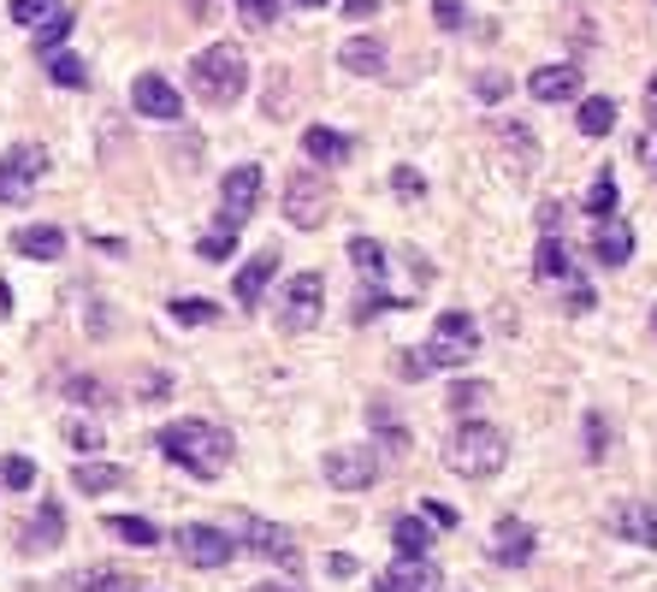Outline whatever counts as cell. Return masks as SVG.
<instances>
[{"mask_svg": "<svg viewBox=\"0 0 657 592\" xmlns=\"http://www.w3.org/2000/svg\"><path fill=\"white\" fill-rule=\"evenodd\" d=\"M154 445H161L166 462H178L184 474H196V480H219L226 462H232V450H237L232 432L219 421H166L154 432Z\"/></svg>", "mask_w": 657, "mask_h": 592, "instance_id": "cell-1", "label": "cell"}, {"mask_svg": "<svg viewBox=\"0 0 657 592\" xmlns=\"http://www.w3.org/2000/svg\"><path fill=\"white\" fill-rule=\"evenodd\" d=\"M189 90L207 108H237L249 90V60L237 42H207L196 60H189Z\"/></svg>", "mask_w": 657, "mask_h": 592, "instance_id": "cell-2", "label": "cell"}, {"mask_svg": "<svg viewBox=\"0 0 657 592\" xmlns=\"http://www.w3.org/2000/svg\"><path fill=\"white\" fill-rule=\"evenodd\" d=\"M504 462H510V439L492 421H462L444 445V468H456L462 480H492Z\"/></svg>", "mask_w": 657, "mask_h": 592, "instance_id": "cell-3", "label": "cell"}, {"mask_svg": "<svg viewBox=\"0 0 657 592\" xmlns=\"http://www.w3.org/2000/svg\"><path fill=\"white\" fill-rule=\"evenodd\" d=\"M480 356V320L469 308H444L432 320V338H427V361L432 368H462V361Z\"/></svg>", "mask_w": 657, "mask_h": 592, "instance_id": "cell-4", "label": "cell"}, {"mask_svg": "<svg viewBox=\"0 0 657 592\" xmlns=\"http://www.w3.org/2000/svg\"><path fill=\"white\" fill-rule=\"evenodd\" d=\"M261 166L255 161H237L226 178H219V232H244V225L255 220V207H261Z\"/></svg>", "mask_w": 657, "mask_h": 592, "instance_id": "cell-5", "label": "cell"}, {"mask_svg": "<svg viewBox=\"0 0 657 592\" xmlns=\"http://www.w3.org/2000/svg\"><path fill=\"white\" fill-rule=\"evenodd\" d=\"M285 220L297 225V232H320V225L332 220V184H326L320 172H297V178L285 184Z\"/></svg>", "mask_w": 657, "mask_h": 592, "instance_id": "cell-6", "label": "cell"}, {"mask_svg": "<svg viewBox=\"0 0 657 592\" xmlns=\"http://www.w3.org/2000/svg\"><path fill=\"white\" fill-rule=\"evenodd\" d=\"M172 545H178L189 569H232V557H237V539L226 528H207V521H184L172 533Z\"/></svg>", "mask_w": 657, "mask_h": 592, "instance_id": "cell-7", "label": "cell"}, {"mask_svg": "<svg viewBox=\"0 0 657 592\" xmlns=\"http://www.w3.org/2000/svg\"><path fill=\"white\" fill-rule=\"evenodd\" d=\"M42 172H48V154H42L37 143L7 149V154H0V202H7V207H24L30 196H37Z\"/></svg>", "mask_w": 657, "mask_h": 592, "instance_id": "cell-8", "label": "cell"}, {"mask_svg": "<svg viewBox=\"0 0 657 592\" xmlns=\"http://www.w3.org/2000/svg\"><path fill=\"white\" fill-rule=\"evenodd\" d=\"M320 474L332 492H368L379 480V457H373V445H338V450H326Z\"/></svg>", "mask_w": 657, "mask_h": 592, "instance_id": "cell-9", "label": "cell"}, {"mask_svg": "<svg viewBox=\"0 0 657 592\" xmlns=\"http://www.w3.org/2000/svg\"><path fill=\"white\" fill-rule=\"evenodd\" d=\"M320 308H326V278L320 273H297L279 296V326L285 333H308L320 326Z\"/></svg>", "mask_w": 657, "mask_h": 592, "instance_id": "cell-10", "label": "cell"}, {"mask_svg": "<svg viewBox=\"0 0 657 592\" xmlns=\"http://www.w3.org/2000/svg\"><path fill=\"white\" fill-rule=\"evenodd\" d=\"M604 528H610L622 545H646V551H657V503H651V498H622V503H610Z\"/></svg>", "mask_w": 657, "mask_h": 592, "instance_id": "cell-11", "label": "cell"}, {"mask_svg": "<svg viewBox=\"0 0 657 592\" xmlns=\"http://www.w3.org/2000/svg\"><path fill=\"white\" fill-rule=\"evenodd\" d=\"M131 108L143 119H154V125H178V119H184V101H178V90H172L161 72H143L131 83Z\"/></svg>", "mask_w": 657, "mask_h": 592, "instance_id": "cell-12", "label": "cell"}, {"mask_svg": "<svg viewBox=\"0 0 657 592\" xmlns=\"http://www.w3.org/2000/svg\"><path fill=\"white\" fill-rule=\"evenodd\" d=\"M244 539H249L255 557H267V563H279V569H297L302 563L297 539H290L285 528H273V521H261V516H244Z\"/></svg>", "mask_w": 657, "mask_h": 592, "instance_id": "cell-13", "label": "cell"}, {"mask_svg": "<svg viewBox=\"0 0 657 592\" xmlns=\"http://www.w3.org/2000/svg\"><path fill=\"white\" fill-rule=\"evenodd\" d=\"M439 569L427 563V557H397L391 569L373 574V592H439Z\"/></svg>", "mask_w": 657, "mask_h": 592, "instance_id": "cell-14", "label": "cell"}, {"mask_svg": "<svg viewBox=\"0 0 657 592\" xmlns=\"http://www.w3.org/2000/svg\"><path fill=\"white\" fill-rule=\"evenodd\" d=\"M533 545H540V533H533L527 521H515V516H504L492 528V563H504V569H527Z\"/></svg>", "mask_w": 657, "mask_h": 592, "instance_id": "cell-15", "label": "cell"}, {"mask_svg": "<svg viewBox=\"0 0 657 592\" xmlns=\"http://www.w3.org/2000/svg\"><path fill=\"white\" fill-rule=\"evenodd\" d=\"M279 249H261L255 261H244L237 267V278H232V296H237V308H261V296H267V285H273V273H279Z\"/></svg>", "mask_w": 657, "mask_h": 592, "instance_id": "cell-16", "label": "cell"}, {"mask_svg": "<svg viewBox=\"0 0 657 592\" xmlns=\"http://www.w3.org/2000/svg\"><path fill=\"white\" fill-rule=\"evenodd\" d=\"M54 545H65V503L60 498H42L37 503V521H30V528L19 533V551H54Z\"/></svg>", "mask_w": 657, "mask_h": 592, "instance_id": "cell-17", "label": "cell"}, {"mask_svg": "<svg viewBox=\"0 0 657 592\" xmlns=\"http://www.w3.org/2000/svg\"><path fill=\"white\" fill-rule=\"evenodd\" d=\"M593 255L604 261V267H628V261H634V225L622 214H604L593 225Z\"/></svg>", "mask_w": 657, "mask_h": 592, "instance_id": "cell-18", "label": "cell"}, {"mask_svg": "<svg viewBox=\"0 0 657 592\" xmlns=\"http://www.w3.org/2000/svg\"><path fill=\"white\" fill-rule=\"evenodd\" d=\"M581 72H575V65H540V72H533L527 78V95L533 101H545V108H557V101H575L581 95Z\"/></svg>", "mask_w": 657, "mask_h": 592, "instance_id": "cell-19", "label": "cell"}, {"mask_svg": "<svg viewBox=\"0 0 657 592\" xmlns=\"http://www.w3.org/2000/svg\"><path fill=\"white\" fill-rule=\"evenodd\" d=\"M302 154L315 166H343L356 154V136H343V131H332V125H308L302 131Z\"/></svg>", "mask_w": 657, "mask_h": 592, "instance_id": "cell-20", "label": "cell"}, {"mask_svg": "<svg viewBox=\"0 0 657 592\" xmlns=\"http://www.w3.org/2000/svg\"><path fill=\"white\" fill-rule=\"evenodd\" d=\"M533 278L540 285H575V261H568L557 232H540V255H533Z\"/></svg>", "mask_w": 657, "mask_h": 592, "instance_id": "cell-21", "label": "cell"}, {"mask_svg": "<svg viewBox=\"0 0 657 592\" xmlns=\"http://www.w3.org/2000/svg\"><path fill=\"white\" fill-rule=\"evenodd\" d=\"M338 65L356 72V78H386V42L379 37H350L338 48Z\"/></svg>", "mask_w": 657, "mask_h": 592, "instance_id": "cell-22", "label": "cell"}, {"mask_svg": "<svg viewBox=\"0 0 657 592\" xmlns=\"http://www.w3.org/2000/svg\"><path fill=\"white\" fill-rule=\"evenodd\" d=\"M72 486H78L83 498L125 492V486H131V468H119V462H78V468H72Z\"/></svg>", "mask_w": 657, "mask_h": 592, "instance_id": "cell-23", "label": "cell"}, {"mask_svg": "<svg viewBox=\"0 0 657 592\" xmlns=\"http://www.w3.org/2000/svg\"><path fill=\"white\" fill-rule=\"evenodd\" d=\"M12 249H19L24 261H60L65 255V232L60 225H19V232H12Z\"/></svg>", "mask_w": 657, "mask_h": 592, "instance_id": "cell-24", "label": "cell"}, {"mask_svg": "<svg viewBox=\"0 0 657 592\" xmlns=\"http://www.w3.org/2000/svg\"><path fill=\"white\" fill-rule=\"evenodd\" d=\"M391 545H397V557H427L432 551V516L421 510V516H397L391 521Z\"/></svg>", "mask_w": 657, "mask_h": 592, "instance_id": "cell-25", "label": "cell"}, {"mask_svg": "<svg viewBox=\"0 0 657 592\" xmlns=\"http://www.w3.org/2000/svg\"><path fill=\"white\" fill-rule=\"evenodd\" d=\"M397 308H414V303H397V296L379 285V278H368V285H361V296H356V326H368V320H379V315H397Z\"/></svg>", "mask_w": 657, "mask_h": 592, "instance_id": "cell-26", "label": "cell"}, {"mask_svg": "<svg viewBox=\"0 0 657 592\" xmlns=\"http://www.w3.org/2000/svg\"><path fill=\"white\" fill-rule=\"evenodd\" d=\"M575 125H581V136H610L616 131V101L610 95H586Z\"/></svg>", "mask_w": 657, "mask_h": 592, "instance_id": "cell-27", "label": "cell"}, {"mask_svg": "<svg viewBox=\"0 0 657 592\" xmlns=\"http://www.w3.org/2000/svg\"><path fill=\"white\" fill-rule=\"evenodd\" d=\"M166 315H172V326H214L219 303H207V296H172Z\"/></svg>", "mask_w": 657, "mask_h": 592, "instance_id": "cell-28", "label": "cell"}, {"mask_svg": "<svg viewBox=\"0 0 657 592\" xmlns=\"http://www.w3.org/2000/svg\"><path fill=\"white\" fill-rule=\"evenodd\" d=\"M107 533L113 539H125V545H161V528H154L148 516H107Z\"/></svg>", "mask_w": 657, "mask_h": 592, "instance_id": "cell-29", "label": "cell"}, {"mask_svg": "<svg viewBox=\"0 0 657 592\" xmlns=\"http://www.w3.org/2000/svg\"><path fill=\"white\" fill-rule=\"evenodd\" d=\"M492 379H456L451 386V397H444V404H451V415H474L480 404H492Z\"/></svg>", "mask_w": 657, "mask_h": 592, "instance_id": "cell-30", "label": "cell"}, {"mask_svg": "<svg viewBox=\"0 0 657 592\" xmlns=\"http://www.w3.org/2000/svg\"><path fill=\"white\" fill-rule=\"evenodd\" d=\"M48 78H54L60 90H90V65H83L78 54H60V48L48 54Z\"/></svg>", "mask_w": 657, "mask_h": 592, "instance_id": "cell-31", "label": "cell"}, {"mask_svg": "<svg viewBox=\"0 0 657 592\" xmlns=\"http://www.w3.org/2000/svg\"><path fill=\"white\" fill-rule=\"evenodd\" d=\"M72 592H136V581L125 569H83L72 581Z\"/></svg>", "mask_w": 657, "mask_h": 592, "instance_id": "cell-32", "label": "cell"}, {"mask_svg": "<svg viewBox=\"0 0 657 592\" xmlns=\"http://www.w3.org/2000/svg\"><path fill=\"white\" fill-rule=\"evenodd\" d=\"M350 261H356V267L361 273H368V278H386V243H379V237H350Z\"/></svg>", "mask_w": 657, "mask_h": 592, "instance_id": "cell-33", "label": "cell"}, {"mask_svg": "<svg viewBox=\"0 0 657 592\" xmlns=\"http://www.w3.org/2000/svg\"><path fill=\"white\" fill-rule=\"evenodd\" d=\"M72 24H78V19H72V7H60L48 24H37V30H30V37H37V54H54V48H60L65 37H72Z\"/></svg>", "mask_w": 657, "mask_h": 592, "instance_id": "cell-34", "label": "cell"}, {"mask_svg": "<svg viewBox=\"0 0 657 592\" xmlns=\"http://www.w3.org/2000/svg\"><path fill=\"white\" fill-rule=\"evenodd\" d=\"M616 202H622L616 178H610V172H598V178H593V190H586V214H593V220H604V214H616Z\"/></svg>", "mask_w": 657, "mask_h": 592, "instance_id": "cell-35", "label": "cell"}, {"mask_svg": "<svg viewBox=\"0 0 657 592\" xmlns=\"http://www.w3.org/2000/svg\"><path fill=\"white\" fill-rule=\"evenodd\" d=\"M60 7H65V0H12V24L37 30V24H48V19H54Z\"/></svg>", "mask_w": 657, "mask_h": 592, "instance_id": "cell-36", "label": "cell"}, {"mask_svg": "<svg viewBox=\"0 0 657 592\" xmlns=\"http://www.w3.org/2000/svg\"><path fill=\"white\" fill-rule=\"evenodd\" d=\"M610 457V421L598 409H586V462H604Z\"/></svg>", "mask_w": 657, "mask_h": 592, "instance_id": "cell-37", "label": "cell"}, {"mask_svg": "<svg viewBox=\"0 0 657 592\" xmlns=\"http://www.w3.org/2000/svg\"><path fill=\"white\" fill-rule=\"evenodd\" d=\"M0 486H7V492H30V486H37V462H30V457H7V462H0Z\"/></svg>", "mask_w": 657, "mask_h": 592, "instance_id": "cell-38", "label": "cell"}, {"mask_svg": "<svg viewBox=\"0 0 657 592\" xmlns=\"http://www.w3.org/2000/svg\"><path fill=\"white\" fill-rule=\"evenodd\" d=\"M279 7H285V0H237V12H244L249 30H273V24H279Z\"/></svg>", "mask_w": 657, "mask_h": 592, "instance_id": "cell-39", "label": "cell"}, {"mask_svg": "<svg viewBox=\"0 0 657 592\" xmlns=\"http://www.w3.org/2000/svg\"><path fill=\"white\" fill-rule=\"evenodd\" d=\"M497 136L504 143H515V154H522V172H533V161H540V149H533V136L515 125V119H497Z\"/></svg>", "mask_w": 657, "mask_h": 592, "instance_id": "cell-40", "label": "cell"}, {"mask_svg": "<svg viewBox=\"0 0 657 592\" xmlns=\"http://www.w3.org/2000/svg\"><path fill=\"white\" fill-rule=\"evenodd\" d=\"M196 255H202V261H232V255H237V232H207V237L196 243Z\"/></svg>", "mask_w": 657, "mask_h": 592, "instance_id": "cell-41", "label": "cell"}, {"mask_svg": "<svg viewBox=\"0 0 657 592\" xmlns=\"http://www.w3.org/2000/svg\"><path fill=\"white\" fill-rule=\"evenodd\" d=\"M391 190H397L403 202H421V196H427V178H421L414 166H397V172H391Z\"/></svg>", "mask_w": 657, "mask_h": 592, "instance_id": "cell-42", "label": "cell"}, {"mask_svg": "<svg viewBox=\"0 0 657 592\" xmlns=\"http://www.w3.org/2000/svg\"><path fill=\"white\" fill-rule=\"evenodd\" d=\"M397 374H403V379H414V386H421V379L432 374L427 350H397Z\"/></svg>", "mask_w": 657, "mask_h": 592, "instance_id": "cell-43", "label": "cell"}, {"mask_svg": "<svg viewBox=\"0 0 657 592\" xmlns=\"http://www.w3.org/2000/svg\"><path fill=\"white\" fill-rule=\"evenodd\" d=\"M65 439H72V450H101V427H90V421H65Z\"/></svg>", "mask_w": 657, "mask_h": 592, "instance_id": "cell-44", "label": "cell"}, {"mask_svg": "<svg viewBox=\"0 0 657 592\" xmlns=\"http://www.w3.org/2000/svg\"><path fill=\"white\" fill-rule=\"evenodd\" d=\"M368 421H373L379 432H386V445H391V450H397V445H403V427H397V421H391V415H386V409H379V404H368Z\"/></svg>", "mask_w": 657, "mask_h": 592, "instance_id": "cell-45", "label": "cell"}, {"mask_svg": "<svg viewBox=\"0 0 657 592\" xmlns=\"http://www.w3.org/2000/svg\"><path fill=\"white\" fill-rule=\"evenodd\" d=\"M432 19L439 30H462V0H432Z\"/></svg>", "mask_w": 657, "mask_h": 592, "instance_id": "cell-46", "label": "cell"}, {"mask_svg": "<svg viewBox=\"0 0 657 592\" xmlns=\"http://www.w3.org/2000/svg\"><path fill=\"white\" fill-rule=\"evenodd\" d=\"M563 315H593V290H586V285H568V308H563Z\"/></svg>", "mask_w": 657, "mask_h": 592, "instance_id": "cell-47", "label": "cell"}, {"mask_svg": "<svg viewBox=\"0 0 657 592\" xmlns=\"http://www.w3.org/2000/svg\"><path fill=\"white\" fill-rule=\"evenodd\" d=\"M639 161H646V172L657 178V125H646V131H639Z\"/></svg>", "mask_w": 657, "mask_h": 592, "instance_id": "cell-48", "label": "cell"}, {"mask_svg": "<svg viewBox=\"0 0 657 592\" xmlns=\"http://www.w3.org/2000/svg\"><path fill=\"white\" fill-rule=\"evenodd\" d=\"M427 516H432V528H456V510H451V503H439V498H427Z\"/></svg>", "mask_w": 657, "mask_h": 592, "instance_id": "cell-49", "label": "cell"}, {"mask_svg": "<svg viewBox=\"0 0 657 592\" xmlns=\"http://www.w3.org/2000/svg\"><path fill=\"white\" fill-rule=\"evenodd\" d=\"M563 214H568L563 202H545V207H540V232H557V225H563Z\"/></svg>", "mask_w": 657, "mask_h": 592, "instance_id": "cell-50", "label": "cell"}, {"mask_svg": "<svg viewBox=\"0 0 657 592\" xmlns=\"http://www.w3.org/2000/svg\"><path fill=\"white\" fill-rule=\"evenodd\" d=\"M343 12L361 24V19H373V12H379V0H343Z\"/></svg>", "mask_w": 657, "mask_h": 592, "instance_id": "cell-51", "label": "cell"}, {"mask_svg": "<svg viewBox=\"0 0 657 592\" xmlns=\"http://www.w3.org/2000/svg\"><path fill=\"white\" fill-rule=\"evenodd\" d=\"M326 569H332L338 581H350V574H356V557H343V551H338V557H326Z\"/></svg>", "mask_w": 657, "mask_h": 592, "instance_id": "cell-52", "label": "cell"}, {"mask_svg": "<svg viewBox=\"0 0 657 592\" xmlns=\"http://www.w3.org/2000/svg\"><path fill=\"white\" fill-rule=\"evenodd\" d=\"M65 391H72V397H107V391L95 386V379H65Z\"/></svg>", "mask_w": 657, "mask_h": 592, "instance_id": "cell-53", "label": "cell"}, {"mask_svg": "<svg viewBox=\"0 0 657 592\" xmlns=\"http://www.w3.org/2000/svg\"><path fill=\"white\" fill-rule=\"evenodd\" d=\"M474 90H480V101H497V95H504V78H480Z\"/></svg>", "mask_w": 657, "mask_h": 592, "instance_id": "cell-54", "label": "cell"}, {"mask_svg": "<svg viewBox=\"0 0 657 592\" xmlns=\"http://www.w3.org/2000/svg\"><path fill=\"white\" fill-rule=\"evenodd\" d=\"M646 113H651V125H657V72L646 78Z\"/></svg>", "mask_w": 657, "mask_h": 592, "instance_id": "cell-55", "label": "cell"}, {"mask_svg": "<svg viewBox=\"0 0 657 592\" xmlns=\"http://www.w3.org/2000/svg\"><path fill=\"white\" fill-rule=\"evenodd\" d=\"M207 7H214V0H189V12H196V19H207Z\"/></svg>", "mask_w": 657, "mask_h": 592, "instance_id": "cell-56", "label": "cell"}, {"mask_svg": "<svg viewBox=\"0 0 657 592\" xmlns=\"http://www.w3.org/2000/svg\"><path fill=\"white\" fill-rule=\"evenodd\" d=\"M297 7H302V12H320V7H332V0H297Z\"/></svg>", "mask_w": 657, "mask_h": 592, "instance_id": "cell-57", "label": "cell"}, {"mask_svg": "<svg viewBox=\"0 0 657 592\" xmlns=\"http://www.w3.org/2000/svg\"><path fill=\"white\" fill-rule=\"evenodd\" d=\"M255 592H297V586H255Z\"/></svg>", "mask_w": 657, "mask_h": 592, "instance_id": "cell-58", "label": "cell"}, {"mask_svg": "<svg viewBox=\"0 0 657 592\" xmlns=\"http://www.w3.org/2000/svg\"><path fill=\"white\" fill-rule=\"evenodd\" d=\"M651 326H657V308H651Z\"/></svg>", "mask_w": 657, "mask_h": 592, "instance_id": "cell-59", "label": "cell"}]
</instances>
